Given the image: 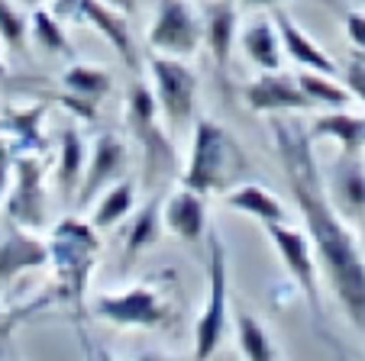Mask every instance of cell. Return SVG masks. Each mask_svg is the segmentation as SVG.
Listing matches in <instances>:
<instances>
[{"mask_svg": "<svg viewBox=\"0 0 365 361\" xmlns=\"http://www.w3.org/2000/svg\"><path fill=\"white\" fill-rule=\"evenodd\" d=\"M272 132L297 210L310 229L320 274L339 300L346 320L365 342V255L349 229V219L330 200L327 177L314 155V136L301 120H275Z\"/></svg>", "mask_w": 365, "mask_h": 361, "instance_id": "obj_1", "label": "cell"}, {"mask_svg": "<svg viewBox=\"0 0 365 361\" xmlns=\"http://www.w3.org/2000/svg\"><path fill=\"white\" fill-rule=\"evenodd\" d=\"M252 174V162L236 136L217 120H197L191 139V158L181 184L200 194H227Z\"/></svg>", "mask_w": 365, "mask_h": 361, "instance_id": "obj_2", "label": "cell"}, {"mask_svg": "<svg viewBox=\"0 0 365 361\" xmlns=\"http://www.w3.org/2000/svg\"><path fill=\"white\" fill-rule=\"evenodd\" d=\"M94 223H81V219L68 216L56 223L52 229V242H48V258L58 274V297L71 300L81 307L84 293H88L91 271L101 255V236H97Z\"/></svg>", "mask_w": 365, "mask_h": 361, "instance_id": "obj_3", "label": "cell"}, {"mask_svg": "<svg viewBox=\"0 0 365 361\" xmlns=\"http://www.w3.org/2000/svg\"><path fill=\"white\" fill-rule=\"evenodd\" d=\"M159 97L145 81H136L126 94V123L136 142L143 145V181L159 184L162 177L175 171V145L172 132L159 126Z\"/></svg>", "mask_w": 365, "mask_h": 361, "instance_id": "obj_4", "label": "cell"}, {"mask_svg": "<svg viewBox=\"0 0 365 361\" xmlns=\"http://www.w3.org/2000/svg\"><path fill=\"white\" fill-rule=\"evenodd\" d=\"M210 258H207V303L194 326V358H210L220 348L223 335L230 329V268H227V246L217 232L207 236Z\"/></svg>", "mask_w": 365, "mask_h": 361, "instance_id": "obj_5", "label": "cell"}, {"mask_svg": "<svg viewBox=\"0 0 365 361\" xmlns=\"http://www.w3.org/2000/svg\"><path fill=\"white\" fill-rule=\"evenodd\" d=\"M152 90L159 97V110L165 116V130L185 132L194 123V107H197V75L185 58L159 55L149 62Z\"/></svg>", "mask_w": 365, "mask_h": 361, "instance_id": "obj_6", "label": "cell"}, {"mask_svg": "<svg viewBox=\"0 0 365 361\" xmlns=\"http://www.w3.org/2000/svg\"><path fill=\"white\" fill-rule=\"evenodd\" d=\"M94 316L113 326H165L172 320V307L165 300V291L159 284H133L130 291L103 293L94 300Z\"/></svg>", "mask_w": 365, "mask_h": 361, "instance_id": "obj_7", "label": "cell"}, {"mask_svg": "<svg viewBox=\"0 0 365 361\" xmlns=\"http://www.w3.org/2000/svg\"><path fill=\"white\" fill-rule=\"evenodd\" d=\"M46 168L42 155H20L14 158V181L7 191V216L10 223L23 229L39 232L48 219V197H46Z\"/></svg>", "mask_w": 365, "mask_h": 361, "instance_id": "obj_8", "label": "cell"}, {"mask_svg": "<svg viewBox=\"0 0 365 361\" xmlns=\"http://www.w3.org/2000/svg\"><path fill=\"white\" fill-rule=\"evenodd\" d=\"M269 242L275 246L278 258L284 261V268L291 271V278L297 281L301 293L307 297L310 310L317 320H324V300H320V265H317V252L314 242L307 239V232L294 229L282 219V223H265Z\"/></svg>", "mask_w": 365, "mask_h": 361, "instance_id": "obj_9", "label": "cell"}, {"mask_svg": "<svg viewBox=\"0 0 365 361\" xmlns=\"http://www.w3.org/2000/svg\"><path fill=\"white\" fill-rule=\"evenodd\" d=\"M204 42V20L187 0H159L149 23V46L172 58H187Z\"/></svg>", "mask_w": 365, "mask_h": 361, "instance_id": "obj_10", "label": "cell"}, {"mask_svg": "<svg viewBox=\"0 0 365 361\" xmlns=\"http://www.w3.org/2000/svg\"><path fill=\"white\" fill-rule=\"evenodd\" d=\"M126 164H130V145L123 142V136L101 132L91 145L88 168H84L81 187H78V204H94V197H101L103 187L123 174Z\"/></svg>", "mask_w": 365, "mask_h": 361, "instance_id": "obj_11", "label": "cell"}, {"mask_svg": "<svg viewBox=\"0 0 365 361\" xmlns=\"http://www.w3.org/2000/svg\"><path fill=\"white\" fill-rule=\"evenodd\" d=\"M330 200L346 219L365 216V162L362 152H339L336 164L327 177Z\"/></svg>", "mask_w": 365, "mask_h": 361, "instance_id": "obj_12", "label": "cell"}, {"mask_svg": "<svg viewBox=\"0 0 365 361\" xmlns=\"http://www.w3.org/2000/svg\"><path fill=\"white\" fill-rule=\"evenodd\" d=\"M246 103L255 113H284V110H310L314 100L304 94L297 78H288L278 71H262L246 88Z\"/></svg>", "mask_w": 365, "mask_h": 361, "instance_id": "obj_13", "label": "cell"}, {"mask_svg": "<svg viewBox=\"0 0 365 361\" xmlns=\"http://www.w3.org/2000/svg\"><path fill=\"white\" fill-rule=\"evenodd\" d=\"M48 242H42L39 236H33V229L23 226H10V232L0 242V287H7L10 281H16L23 271H36V268L48 265Z\"/></svg>", "mask_w": 365, "mask_h": 361, "instance_id": "obj_14", "label": "cell"}, {"mask_svg": "<svg viewBox=\"0 0 365 361\" xmlns=\"http://www.w3.org/2000/svg\"><path fill=\"white\" fill-rule=\"evenodd\" d=\"M78 20L91 23L103 39L117 48V55L123 58L130 68H139V55H136V42L130 33V20H126L123 10L110 7L107 0H81V10H78Z\"/></svg>", "mask_w": 365, "mask_h": 361, "instance_id": "obj_15", "label": "cell"}, {"mask_svg": "<svg viewBox=\"0 0 365 361\" xmlns=\"http://www.w3.org/2000/svg\"><path fill=\"white\" fill-rule=\"evenodd\" d=\"M207 194L191 191V187L181 184L172 197L162 204L165 213V229L172 236L185 239V242H200L207 232Z\"/></svg>", "mask_w": 365, "mask_h": 361, "instance_id": "obj_16", "label": "cell"}, {"mask_svg": "<svg viewBox=\"0 0 365 361\" xmlns=\"http://www.w3.org/2000/svg\"><path fill=\"white\" fill-rule=\"evenodd\" d=\"M200 20H204V42L214 55L217 68H227L236 33H240V10L233 0H214V4H207Z\"/></svg>", "mask_w": 365, "mask_h": 361, "instance_id": "obj_17", "label": "cell"}, {"mask_svg": "<svg viewBox=\"0 0 365 361\" xmlns=\"http://www.w3.org/2000/svg\"><path fill=\"white\" fill-rule=\"evenodd\" d=\"M275 26H278V36H282V46H284V55H288L291 62H297L301 68H310V71H324V75H336V62H333L330 55L317 46V42H310V36L301 33L294 20H291L284 10H275Z\"/></svg>", "mask_w": 365, "mask_h": 361, "instance_id": "obj_18", "label": "cell"}, {"mask_svg": "<svg viewBox=\"0 0 365 361\" xmlns=\"http://www.w3.org/2000/svg\"><path fill=\"white\" fill-rule=\"evenodd\" d=\"M240 42H242V52L249 55V62H252L259 71H278L282 68L284 46H282V36H278L275 20H269V16H255V20H249L246 29L240 33Z\"/></svg>", "mask_w": 365, "mask_h": 361, "instance_id": "obj_19", "label": "cell"}, {"mask_svg": "<svg viewBox=\"0 0 365 361\" xmlns=\"http://www.w3.org/2000/svg\"><path fill=\"white\" fill-rule=\"evenodd\" d=\"M162 229H165V213H162L159 200L152 197L139 210L130 213V226H126V239H123V258L130 261L139 252L152 248L162 239Z\"/></svg>", "mask_w": 365, "mask_h": 361, "instance_id": "obj_20", "label": "cell"}, {"mask_svg": "<svg viewBox=\"0 0 365 361\" xmlns=\"http://www.w3.org/2000/svg\"><path fill=\"white\" fill-rule=\"evenodd\" d=\"M88 145H84V136L78 130H62V139H58V164H56V181H58V194L65 200H71L78 194V184L84 177V168H88Z\"/></svg>", "mask_w": 365, "mask_h": 361, "instance_id": "obj_21", "label": "cell"}, {"mask_svg": "<svg viewBox=\"0 0 365 361\" xmlns=\"http://www.w3.org/2000/svg\"><path fill=\"white\" fill-rule=\"evenodd\" d=\"M314 139H333L339 142L343 152H362L365 149V116L346 113V110H333V113H320L310 126Z\"/></svg>", "mask_w": 365, "mask_h": 361, "instance_id": "obj_22", "label": "cell"}, {"mask_svg": "<svg viewBox=\"0 0 365 361\" xmlns=\"http://www.w3.org/2000/svg\"><path fill=\"white\" fill-rule=\"evenodd\" d=\"M227 206L236 213L259 219V223H282L284 219V204L272 191H265L262 184H240L233 191H227Z\"/></svg>", "mask_w": 365, "mask_h": 361, "instance_id": "obj_23", "label": "cell"}, {"mask_svg": "<svg viewBox=\"0 0 365 361\" xmlns=\"http://www.w3.org/2000/svg\"><path fill=\"white\" fill-rule=\"evenodd\" d=\"M42 120H46V107L36 103L26 110H7L0 120V130H7L16 136V149L23 155H42L46 152V136H42Z\"/></svg>", "mask_w": 365, "mask_h": 361, "instance_id": "obj_24", "label": "cell"}, {"mask_svg": "<svg viewBox=\"0 0 365 361\" xmlns=\"http://www.w3.org/2000/svg\"><path fill=\"white\" fill-rule=\"evenodd\" d=\"M133 210H136V184H133V181H117V184H110L101 197H97L94 213H91V223H94L101 232L113 229L117 223L130 219Z\"/></svg>", "mask_w": 365, "mask_h": 361, "instance_id": "obj_25", "label": "cell"}, {"mask_svg": "<svg viewBox=\"0 0 365 361\" xmlns=\"http://www.w3.org/2000/svg\"><path fill=\"white\" fill-rule=\"evenodd\" d=\"M62 88L68 90V94L81 97V100L97 103L101 97H107L113 90V78H110V71L97 68V65L75 62V65H68V71L62 75Z\"/></svg>", "mask_w": 365, "mask_h": 361, "instance_id": "obj_26", "label": "cell"}, {"mask_svg": "<svg viewBox=\"0 0 365 361\" xmlns=\"http://www.w3.org/2000/svg\"><path fill=\"white\" fill-rule=\"evenodd\" d=\"M297 84H301L304 94L314 100V107H346V103L352 100V90L346 88V81H336V75L301 68Z\"/></svg>", "mask_w": 365, "mask_h": 361, "instance_id": "obj_27", "label": "cell"}, {"mask_svg": "<svg viewBox=\"0 0 365 361\" xmlns=\"http://www.w3.org/2000/svg\"><path fill=\"white\" fill-rule=\"evenodd\" d=\"M29 33H33L36 46L42 48V52L48 55H65V58H71L75 55V48H71L68 36H65L62 23H58L56 14H48V10L36 7L33 10V20H29Z\"/></svg>", "mask_w": 365, "mask_h": 361, "instance_id": "obj_28", "label": "cell"}, {"mask_svg": "<svg viewBox=\"0 0 365 361\" xmlns=\"http://www.w3.org/2000/svg\"><path fill=\"white\" fill-rule=\"evenodd\" d=\"M236 339H240V352L246 355L249 361L278 358V348L272 345L269 329H265L259 320H252L249 313H240V316H236Z\"/></svg>", "mask_w": 365, "mask_h": 361, "instance_id": "obj_29", "label": "cell"}, {"mask_svg": "<svg viewBox=\"0 0 365 361\" xmlns=\"http://www.w3.org/2000/svg\"><path fill=\"white\" fill-rule=\"evenodd\" d=\"M26 33H29L26 14H20L10 0H0V39L10 48H23L26 46Z\"/></svg>", "mask_w": 365, "mask_h": 361, "instance_id": "obj_30", "label": "cell"}, {"mask_svg": "<svg viewBox=\"0 0 365 361\" xmlns=\"http://www.w3.org/2000/svg\"><path fill=\"white\" fill-rule=\"evenodd\" d=\"M346 88L352 90V97L356 100H362L365 103V52H359L356 48V55L349 58V65H346Z\"/></svg>", "mask_w": 365, "mask_h": 361, "instance_id": "obj_31", "label": "cell"}, {"mask_svg": "<svg viewBox=\"0 0 365 361\" xmlns=\"http://www.w3.org/2000/svg\"><path fill=\"white\" fill-rule=\"evenodd\" d=\"M346 36H349V42L359 48V52H365V14L346 16Z\"/></svg>", "mask_w": 365, "mask_h": 361, "instance_id": "obj_32", "label": "cell"}, {"mask_svg": "<svg viewBox=\"0 0 365 361\" xmlns=\"http://www.w3.org/2000/svg\"><path fill=\"white\" fill-rule=\"evenodd\" d=\"M10 177H14V155L7 145H0V200L10 191Z\"/></svg>", "mask_w": 365, "mask_h": 361, "instance_id": "obj_33", "label": "cell"}, {"mask_svg": "<svg viewBox=\"0 0 365 361\" xmlns=\"http://www.w3.org/2000/svg\"><path fill=\"white\" fill-rule=\"evenodd\" d=\"M78 10H81V0H52V14H56L58 20L78 16Z\"/></svg>", "mask_w": 365, "mask_h": 361, "instance_id": "obj_34", "label": "cell"}, {"mask_svg": "<svg viewBox=\"0 0 365 361\" xmlns=\"http://www.w3.org/2000/svg\"><path fill=\"white\" fill-rule=\"evenodd\" d=\"M107 4H110V7H117V10H123V14H133L139 0H107Z\"/></svg>", "mask_w": 365, "mask_h": 361, "instance_id": "obj_35", "label": "cell"}, {"mask_svg": "<svg viewBox=\"0 0 365 361\" xmlns=\"http://www.w3.org/2000/svg\"><path fill=\"white\" fill-rule=\"evenodd\" d=\"M246 4H252V7H278L284 0H246Z\"/></svg>", "mask_w": 365, "mask_h": 361, "instance_id": "obj_36", "label": "cell"}, {"mask_svg": "<svg viewBox=\"0 0 365 361\" xmlns=\"http://www.w3.org/2000/svg\"><path fill=\"white\" fill-rule=\"evenodd\" d=\"M16 4H23V7H29V10H36L42 4V0H16Z\"/></svg>", "mask_w": 365, "mask_h": 361, "instance_id": "obj_37", "label": "cell"}, {"mask_svg": "<svg viewBox=\"0 0 365 361\" xmlns=\"http://www.w3.org/2000/svg\"><path fill=\"white\" fill-rule=\"evenodd\" d=\"M0 42H4V39H0ZM0 75H4V62H0Z\"/></svg>", "mask_w": 365, "mask_h": 361, "instance_id": "obj_38", "label": "cell"}, {"mask_svg": "<svg viewBox=\"0 0 365 361\" xmlns=\"http://www.w3.org/2000/svg\"><path fill=\"white\" fill-rule=\"evenodd\" d=\"M359 4H365V0H359Z\"/></svg>", "mask_w": 365, "mask_h": 361, "instance_id": "obj_39", "label": "cell"}, {"mask_svg": "<svg viewBox=\"0 0 365 361\" xmlns=\"http://www.w3.org/2000/svg\"><path fill=\"white\" fill-rule=\"evenodd\" d=\"M0 145H4V142H0Z\"/></svg>", "mask_w": 365, "mask_h": 361, "instance_id": "obj_40", "label": "cell"}]
</instances>
